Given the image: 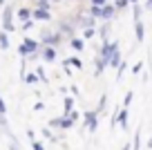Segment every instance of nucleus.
Segmentation results:
<instances>
[{
  "mask_svg": "<svg viewBox=\"0 0 152 150\" xmlns=\"http://www.w3.org/2000/svg\"><path fill=\"white\" fill-rule=\"evenodd\" d=\"M31 27H34V18L27 20V23H23V29H25V32H27V29H31Z\"/></svg>",
  "mask_w": 152,
  "mask_h": 150,
  "instance_id": "nucleus-32",
  "label": "nucleus"
},
{
  "mask_svg": "<svg viewBox=\"0 0 152 150\" xmlns=\"http://www.w3.org/2000/svg\"><path fill=\"white\" fill-rule=\"evenodd\" d=\"M2 32H14V7L7 5L2 9Z\"/></svg>",
  "mask_w": 152,
  "mask_h": 150,
  "instance_id": "nucleus-4",
  "label": "nucleus"
},
{
  "mask_svg": "<svg viewBox=\"0 0 152 150\" xmlns=\"http://www.w3.org/2000/svg\"><path fill=\"white\" fill-rule=\"evenodd\" d=\"M107 34H110V23H103V25H101V29H99V36H101V40H103V43H110L107 40Z\"/></svg>",
  "mask_w": 152,
  "mask_h": 150,
  "instance_id": "nucleus-14",
  "label": "nucleus"
},
{
  "mask_svg": "<svg viewBox=\"0 0 152 150\" xmlns=\"http://www.w3.org/2000/svg\"><path fill=\"white\" fill-rule=\"evenodd\" d=\"M143 9H148V11H152V0H145V5H143Z\"/></svg>",
  "mask_w": 152,
  "mask_h": 150,
  "instance_id": "nucleus-34",
  "label": "nucleus"
},
{
  "mask_svg": "<svg viewBox=\"0 0 152 150\" xmlns=\"http://www.w3.org/2000/svg\"><path fill=\"white\" fill-rule=\"evenodd\" d=\"M128 117H130L128 108H119L116 110V123H119L123 130H128Z\"/></svg>",
  "mask_w": 152,
  "mask_h": 150,
  "instance_id": "nucleus-7",
  "label": "nucleus"
},
{
  "mask_svg": "<svg viewBox=\"0 0 152 150\" xmlns=\"http://www.w3.org/2000/svg\"><path fill=\"white\" fill-rule=\"evenodd\" d=\"M25 83H27V85H34V83H38V74H36V72L27 74V76H25Z\"/></svg>",
  "mask_w": 152,
  "mask_h": 150,
  "instance_id": "nucleus-21",
  "label": "nucleus"
},
{
  "mask_svg": "<svg viewBox=\"0 0 152 150\" xmlns=\"http://www.w3.org/2000/svg\"><path fill=\"white\" fill-rule=\"evenodd\" d=\"M90 5L92 7H103V5H107V0H90Z\"/></svg>",
  "mask_w": 152,
  "mask_h": 150,
  "instance_id": "nucleus-28",
  "label": "nucleus"
},
{
  "mask_svg": "<svg viewBox=\"0 0 152 150\" xmlns=\"http://www.w3.org/2000/svg\"><path fill=\"white\" fill-rule=\"evenodd\" d=\"M141 70H143V61H141V63H137V65L132 67V72H134V74H139V72H141Z\"/></svg>",
  "mask_w": 152,
  "mask_h": 150,
  "instance_id": "nucleus-31",
  "label": "nucleus"
},
{
  "mask_svg": "<svg viewBox=\"0 0 152 150\" xmlns=\"http://www.w3.org/2000/svg\"><path fill=\"white\" fill-rule=\"evenodd\" d=\"M31 148H34V150H45V148H43V143H40V141H31Z\"/></svg>",
  "mask_w": 152,
  "mask_h": 150,
  "instance_id": "nucleus-30",
  "label": "nucleus"
},
{
  "mask_svg": "<svg viewBox=\"0 0 152 150\" xmlns=\"http://www.w3.org/2000/svg\"><path fill=\"white\" fill-rule=\"evenodd\" d=\"M99 117H101V114L96 112V110H90V112H85L83 121H85V126H87V130H90V132L96 130V126H99Z\"/></svg>",
  "mask_w": 152,
  "mask_h": 150,
  "instance_id": "nucleus-5",
  "label": "nucleus"
},
{
  "mask_svg": "<svg viewBox=\"0 0 152 150\" xmlns=\"http://www.w3.org/2000/svg\"><path fill=\"white\" fill-rule=\"evenodd\" d=\"M130 2H132V5H137V2H139V0H130Z\"/></svg>",
  "mask_w": 152,
  "mask_h": 150,
  "instance_id": "nucleus-40",
  "label": "nucleus"
},
{
  "mask_svg": "<svg viewBox=\"0 0 152 150\" xmlns=\"http://www.w3.org/2000/svg\"><path fill=\"white\" fill-rule=\"evenodd\" d=\"M132 150H141V126L134 132V141H132Z\"/></svg>",
  "mask_w": 152,
  "mask_h": 150,
  "instance_id": "nucleus-16",
  "label": "nucleus"
},
{
  "mask_svg": "<svg viewBox=\"0 0 152 150\" xmlns=\"http://www.w3.org/2000/svg\"><path fill=\"white\" fill-rule=\"evenodd\" d=\"M0 114H7V105H5V101H2V96H0Z\"/></svg>",
  "mask_w": 152,
  "mask_h": 150,
  "instance_id": "nucleus-33",
  "label": "nucleus"
},
{
  "mask_svg": "<svg viewBox=\"0 0 152 150\" xmlns=\"http://www.w3.org/2000/svg\"><path fill=\"white\" fill-rule=\"evenodd\" d=\"M148 148H152V137H150V139H148Z\"/></svg>",
  "mask_w": 152,
  "mask_h": 150,
  "instance_id": "nucleus-38",
  "label": "nucleus"
},
{
  "mask_svg": "<svg viewBox=\"0 0 152 150\" xmlns=\"http://www.w3.org/2000/svg\"><path fill=\"white\" fill-rule=\"evenodd\" d=\"M74 126V121H72L69 117H63V130H67V128H72Z\"/></svg>",
  "mask_w": 152,
  "mask_h": 150,
  "instance_id": "nucleus-27",
  "label": "nucleus"
},
{
  "mask_svg": "<svg viewBox=\"0 0 152 150\" xmlns=\"http://www.w3.org/2000/svg\"><path fill=\"white\" fill-rule=\"evenodd\" d=\"M123 150H132V146H123Z\"/></svg>",
  "mask_w": 152,
  "mask_h": 150,
  "instance_id": "nucleus-39",
  "label": "nucleus"
},
{
  "mask_svg": "<svg viewBox=\"0 0 152 150\" xmlns=\"http://www.w3.org/2000/svg\"><path fill=\"white\" fill-rule=\"evenodd\" d=\"M43 61H47V63H54L56 61V47H43Z\"/></svg>",
  "mask_w": 152,
  "mask_h": 150,
  "instance_id": "nucleus-9",
  "label": "nucleus"
},
{
  "mask_svg": "<svg viewBox=\"0 0 152 150\" xmlns=\"http://www.w3.org/2000/svg\"><path fill=\"white\" fill-rule=\"evenodd\" d=\"M134 36H137L139 43H143V38H145V25H143V20L134 23Z\"/></svg>",
  "mask_w": 152,
  "mask_h": 150,
  "instance_id": "nucleus-8",
  "label": "nucleus"
},
{
  "mask_svg": "<svg viewBox=\"0 0 152 150\" xmlns=\"http://www.w3.org/2000/svg\"><path fill=\"white\" fill-rule=\"evenodd\" d=\"M31 14H34V9H29V7H23V9H18V18L23 20V23L31 20Z\"/></svg>",
  "mask_w": 152,
  "mask_h": 150,
  "instance_id": "nucleus-12",
  "label": "nucleus"
},
{
  "mask_svg": "<svg viewBox=\"0 0 152 150\" xmlns=\"http://www.w3.org/2000/svg\"><path fill=\"white\" fill-rule=\"evenodd\" d=\"M132 16H134V23L141 20V7H139V5H132Z\"/></svg>",
  "mask_w": 152,
  "mask_h": 150,
  "instance_id": "nucleus-23",
  "label": "nucleus"
},
{
  "mask_svg": "<svg viewBox=\"0 0 152 150\" xmlns=\"http://www.w3.org/2000/svg\"><path fill=\"white\" fill-rule=\"evenodd\" d=\"M36 52H38V40H34V38H25V40L18 45V54L25 56V58H29L31 54H36Z\"/></svg>",
  "mask_w": 152,
  "mask_h": 150,
  "instance_id": "nucleus-2",
  "label": "nucleus"
},
{
  "mask_svg": "<svg viewBox=\"0 0 152 150\" xmlns=\"http://www.w3.org/2000/svg\"><path fill=\"white\" fill-rule=\"evenodd\" d=\"M116 52H119V45L110 40V43H103V47H101V54H99V56L103 58V61L107 63V67H110V61H112V56H114Z\"/></svg>",
  "mask_w": 152,
  "mask_h": 150,
  "instance_id": "nucleus-3",
  "label": "nucleus"
},
{
  "mask_svg": "<svg viewBox=\"0 0 152 150\" xmlns=\"http://www.w3.org/2000/svg\"><path fill=\"white\" fill-rule=\"evenodd\" d=\"M87 16H92V18H101V7H90V9H87Z\"/></svg>",
  "mask_w": 152,
  "mask_h": 150,
  "instance_id": "nucleus-22",
  "label": "nucleus"
},
{
  "mask_svg": "<svg viewBox=\"0 0 152 150\" xmlns=\"http://www.w3.org/2000/svg\"><path fill=\"white\" fill-rule=\"evenodd\" d=\"M105 67H107V63H105V61H103L101 56H96V76H99L101 72L105 70Z\"/></svg>",
  "mask_w": 152,
  "mask_h": 150,
  "instance_id": "nucleus-19",
  "label": "nucleus"
},
{
  "mask_svg": "<svg viewBox=\"0 0 152 150\" xmlns=\"http://www.w3.org/2000/svg\"><path fill=\"white\" fill-rule=\"evenodd\" d=\"M114 7H116V11H123L128 7H132V2L130 0H114Z\"/></svg>",
  "mask_w": 152,
  "mask_h": 150,
  "instance_id": "nucleus-17",
  "label": "nucleus"
},
{
  "mask_svg": "<svg viewBox=\"0 0 152 150\" xmlns=\"http://www.w3.org/2000/svg\"><path fill=\"white\" fill-rule=\"evenodd\" d=\"M9 150H20V148H18L16 143H11V146H9Z\"/></svg>",
  "mask_w": 152,
  "mask_h": 150,
  "instance_id": "nucleus-37",
  "label": "nucleus"
},
{
  "mask_svg": "<svg viewBox=\"0 0 152 150\" xmlns=\"http://www.w3.org/2000/svg\"><path fill=\"white\" fill-rule=\"evenodd\" d=\"M114 16H116V7H114V2H112V5L107 2V5H103V7H101V18H103L105 23H110V20H112Z\"/></svg>",
  "mask_w": 152,
  "mask_h": 150,
  "instance_id": "nucleus-6",
  "label": "nucleus"
},
{
  "mask_svg": "<svg viewBox=\"0 0 152 150\" xmlns=\"http://www.w3.org/2000/svg\"><path fill=\"white\" fill-rule=\"evenodd\" d=\"M132 99H134V94H132V92H128V94H125V99H123V108H128V105L132 103Z\"/></svg>",
  "mask_w": 152,
  "mask_h": 150,
  "instance_id": "nucleus-26",
  "label": "nucleus"
},
{
  "mask_svg": "<svg viewBox=\"0 0 152 150\" xmlns=\"http://www.w3.org/2000/svg\"><path fill=\"white\" fill-rule=\"evenodd\" d=\"M105 105H107V94H103V96H101V101H99V108H96V112H101V110H103Z\"/></svg>",
  "mask_w": 152,
  "mask_h": 150,
  "instance_id": "nucleus-25",
  "label": "nucleus"
},
{
  "mask_svg": "<svg viewBox=\"0 0 152 150\" xmlns=\"http://www.w3.org/2000/svg\"><path fill=\"white\" fill-rule=\"evenodd\" d=\"M49 126L52 128H63V117H54L52 121H49Z\"/></svg>",
  "mask_w": 152,
  "mask_h": 150,
  "instance_id": "nucleus-24",
  "label": "nucleus"
},
{
  "mask_svg": "<svg viewBox=\"0 0 152 150\" xmlns=\"http://www.w3.org/2000/svg\"><path fill=\"white\" fill-rule=\"evenodd\" d=\"M69 45H72V49H76V52H81V49H83V47H85V43H83V38H72V40H69Z\"/></svg>",
  "mask_w": 152,
  "mask_h": 150,
  "instance_id": "nucleus-15",
  "label": "nucleus"
},
{
  "mask_svg": "<svg viewBox=\"0 0 152 150\" xmlns=\"http://www.w3.org/2000/svg\"><path fill=\"white\" fill-rule=\"evenodd\" d=\"M0 49H9V36H7V32H0Z\"/></svg>",
  "mask_w": 152,
  "mask_h": 150,
  "instance_id": "nucleus-18",
  "label": "nucleus"
},
{
  "mask_svg": "<svg viewBox=\"0 0 152 150\" xmlns=\"http://www.w3.org/2000/svg\"><path fill=\"white\" fill-rule=\"evenodd\" d=\"M36 74H38V79L47 81V76H45V70H43V67H38V70H36Z\"/></svg>",
  "mask_w": 152,
  "mask_h": 150,
  "instance_id": "nucleus-29",
  "label": "nucleus"
},
{
  "mask_svg": "<svg viewBox=\"0 0 152 150\" xmlns=\"http://www.w3.org/2000/svg\"><path fill=\"white\" fill-rule=\"evenodd\" d=\"M61 40H63L61 32H49V29H45V32L40 34V43H43V47H56Z\"/></svg>",
  "mask_w": 152,
  "mask_h": 150,
  "instance_id": "nucleus-1",
  "label": "nucleus"
},
{
  "mask_svg": "<svg viewBox=\"0 0 152 150\" xmlns=\"http://www.w3.org/2000/svg\"><path fill=\"white\" fill-rule=\"evenodd\" d=\"M58 32H61V34H69V40H72V38H74V25H72V23H67V20H65V23H61Z\"/></svg>",
  "mask_w": 152,
  "mask_h": 150,
  "instance_id": "nucleus-11",
  "label": "nucleus"
},
{
  "mask_svg": "<svg viewBox=\"0 0 152 150\" xmlns=\"http://www.w3.org/2000/svg\"><path fill=\"white\" fill-rule=\"evenodd\" d=\"M83 34H85V38H92V36H94V29H85Z\"/></svg>",
  "mask_w": 152,
  "mask_h": 150,
  "instance_id": "nucleus-35",
  "label": "nucleus"
},
{
  "mask_svg": "<svg viewBox=\"0 0 152 150\" xmlns=\"http://www.w3.org/2000/svg\"><path fill=\"white\" fill-rule=\"evenodd\" d=\"M67 63H69L72 67H76V70H81V67H83V63H81V58H78V56H72V58H67Z\"/></svg>",
  "mask_w": 152,
  "mask_h": 150,
  "instance_id": "nucleus-20",
  "label": "nucleus"
},
{
  "mask_svg": "<svg viewBox=\"0 0 152 150\" xmlns=\"http://www.w3.org/2000/svg\"><path fill=\"white\" fill-rule=\"evenodd\" d=\"M63 108H65L63 117H67L69 112H74V99H72V96H65V101H63Z\"/></svg>",
  "mask_w": 152,
  "mask_h": 150,
  "instance_id": "nucleus-13",
  "label": "nucleus"
},
{
  "mask_svg": "<svg viewBox=\"0 0 152 150\" xmlns=\"http://www.w3.org/2000/svg\"><path fill=\"white\" fill-rule=\"evenodd\" d=\"M31 18H34V20H52V14L36 7V9H34V14H31Z\"/></svg>",
  "mask_w": 152,
  "mask_h": 150,
  "instance_id": "nucleus-10",
  "label": "nucleus"
},
{
  "mask_svg": "<svg viewBox=\"0 0 152 150\" xmlns=\"http://www.w3.org/2000/svg\"><path fill=\"white\" fill-rule=\"evenodd\" d=\"M36 2H49L52 5V2H58V0H36Z\"/></svg>",
  "mask_w": 152,
  "mask_h": 150,
  "instance_id": "nucleus-36",
  "label": "nucleus"
}]
</instances>
